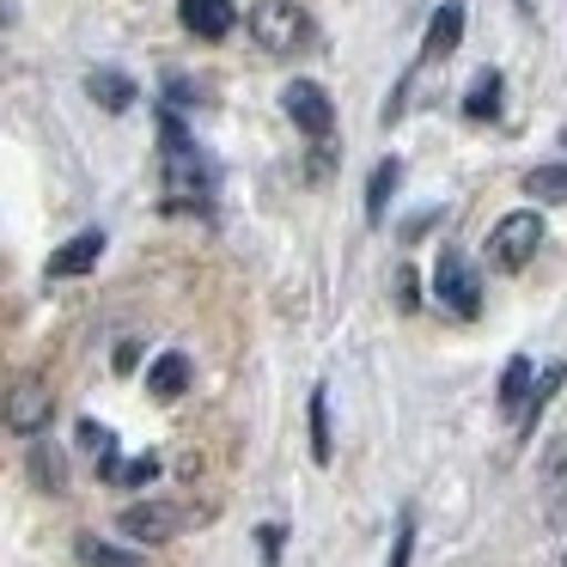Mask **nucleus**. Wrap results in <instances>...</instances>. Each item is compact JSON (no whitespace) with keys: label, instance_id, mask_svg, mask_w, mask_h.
Listing matches in <instances>:
<instances>
[{"label":"nucleus","instance_id":"nucleus-1","mask_svg":"<svg viewBox=\"0 0 567 567\" xmlns=\"http://www.w3.org/2000/svg\"><path fill=\"white\" fill-rule=\"evenodd\" d=\"M159 147H165V177H172L177 202H196L202 208V202L214 196V159L189 141L184 116H172V111L159 116Z\"/></svg>","mask_w":567,"mask_h":567},{"label":"nucleus","instance_id":"nucleus-2","mask_svg":"<svg viewBox=\"0 0 567 567\" xmlns=\"http://www.w3.org/2000/svg\"><path fill=\"white\" fill-rule=\"evenodd\" d=\"M245 25L257 38V50H269V55H299L318 43V25H311V13L299 0H257Z\"/></svg>","mask_w":567,"mask_h":567},{"label":"nucleus","instance_id":"nucleus-3","mask_svg":"<svg viewBox=\"0 0 567 567\" xmlns=\"http://www.w3.org/2000/svg\"><path fill=\"white\" fill-rule=\"evenodd\" d=\"M537 250H543V214L537 208H513V214L494 220V233H488V262L494 269L518 275Z\"/></svg>","mask_w":567,"mask_h":567},{"label":"nucleus","instance_id":"nucleus-4","mask_svg":"<svg viewBox=\"0 0 567 567\" xmlns=\"http://www.w3.org/2000/svg\"><path fill=\"white\" fill-rule=\"evenodd\" d=\"M433 299H440L452 318H476L482 311V281L464 262V250H440V262H433Z\"/></svg>","mask_w":567,"mask_h":567},{"label":"nucleus","instance_id":"nucleus-5","mask_svg":"<svg viewBox=\"0 0 567 567\" xmlns=\"http://www.w3.org/2000/svg\"><path fill=\"white\" fill-rule=\"evenodd\" d=\"M281 111H287V123H293L306 141H323L336 128V99L318 86V80H287V86H281Z\"/></svg>","mask_w":567,"mask_h":567},{"label":"nucleus","instance_id":"nucleus-6","mask_svg":"<svg viewBox=\"0 0 567 567\" xmlns=\"http://www.w3.org/2000/svg\"><path fill=\"white\" fill-rule=\"evenodd\" d=\"M99 257H104V233H99V226H86L80 238H68V245H55V250H50L43 275H50V281H80V275L99 269Z\"/></svg>","mask_w":567,"mask_h":567},{"label":"nucleus","instance_id":"nucleus-7","mask_svg":"<svg viewBox=\"0 0 567 567\" xmlns=\"http://www.w3.org/2000/svg\"><path fill=\"white\" fill-rule=\"evenodd\" d=\"M177 19H184V31H189V38H202V43H220V38H233V31H238V7H233V0H177Z\"/></svg>","mask_w":567,"mask_h":567},{"label":"nucleus","instance_id":"nucleus-8","mask_svg":"<svg viewBox=\"0 0 567 567\" xmlns=\"http://www.w3.org/2000/svg\"><path fill=\"white\" fill-rule=\"evenodd\" d=\"M464 19H470L464 0H440L433 19H427V38H421V62H445V55L464 43Z\"/></svg>","mask_w":567,"mask_h":567},{"label":"nucleus","instance_id":"nucleus-9","mask_svg":"<svg viewBox=\"0 0 567 567\" xmlns=\"http://www.w3.org/2000/svg\"><path fill=\"white\" fill-rule=\"evenodd\" d=\"M43 421H50V391H43V384H25V379H19L13 391H7V427H13V433H31V440H38Z\"/></svg>","mask_w":567,"mask_h":567},{"label":"nucleus","instance_id":"nucleus-10","mask_svg":"<svg viewBox=\"0 0 567 567\" xmlns=\"http://www.w3.org/2000/svg\"><path fill=\"white\" fill-rule=\"evenodd\" d=\"M116 530H123L128 543H147V549H153V543L172 537V513H165V506H153V501H135L123 518H116Z\"/></svg>","mask_w":567,"mask_h":567},{"label":"nucleus","instance_id":"nucleus-11","mask_svg":"<svg viewBox=\"0 0 567 567\" xmlns=\"http://www.w3.org/2000/svg\"><path fill=\"white\" fill-rule=\"evenodd\" d=\"M184 391H189V360L177 354V348H165L147 372V396L153 403H172V396H184Z\"/></svg>","mask_w":567,"mask_h":567},{"label":"nucleus","instance_id":"nucleus-12","mask_svg":"<svg viewBox=\"0 0 567 567\" xmlns=\"http://www.w3.org/2000/svg\"><path fill=\"white\" fill-rule=\"evenodd\" d=\"M86 99L99 104V111L123 116L128 104H135V80H128V74H111V68H99V74H86Z\"/></svg>","mask_w":567,"mask_h":567},{"label":"nucleus","instance_id":"nucleus-13","mask_svg":"<svg viewBox=\"0 0 567 567\" xmlns=\"http://www.w3.org/2000/svg\"><path fill=\"white\" fill-rule=\"evenodd\" d=\"M525 196L543 202V208H567V159L530 165V172H525Z\"/></svg>","mask_w":567,"mask_h":567},{"label":"nucleus","instance_id":"nucleus-14","mask_svg":"<svg viewBox=\"0 0 567 567\" xmlns=\"http://www.w3.org/2000/svg\"><path fill=\"white\" fill-rule=\"evenodd\" d=\"M306 421H311V464H323L330 470V457H336V433H330V391H311V409H306Z\"/></svg>","mask_w":567,"mask_h":567},{"label":"nucleus","instance_id":"nucleus-15","mask_svg":"<svg viewBox=\"0 0 567 567\" xmlns=\"http://www.w3.org/2000/svg\"><path fill=\"white\" fill-rule=\"evenodd\" d=\"M99 476L104 482H116V488H141V482H153V476H159V457H153V452H141V457H128V464H123V457H99Z\"/></svg>","mask_w":567,"mask_h":567},{"label":"nucleus","instance_id":"nucleus-16","mask_svg":"<svg viewBox=\"0 0 567 567\" xmlns=\"http://www.w3.org/2000/svg\"><path fill=\"white\" fill-rule=\"evenodd\" d=\"M464 116L470 123H494V116H501V74H494V68H482L476 86L464 92Z\"/></svg>","mask_w":567,"mask_h":567},{"label":"nucleus","instance_id":"nucleus-17","mask_svg":"<svg viewBox=\"0 0 567 567\" xmlns=\"http://www.w3.org/2000/svg\"><path fill=\"white\" fill-rule=\"evenodd\" d=\"M396 184H403V159H379V165H372V177H367V214H372V220H384Z\"/></svg>","mask_w":567,"mask_h":567},{"label":"nucleus","instance_id":"nucleus-18","mask_svg":"<svg viewBox=\"0 0 567 567\" xmlns=\"http://www.w3.org/2000/svg\"><path fill=\"white\" fill-rule=\"evenodd\" d=\"M25 470H31V482H38L43 494H62V488H68V476H62V452H55V445H43V440H31Z\"/></svg>","mask_w":567,"mask_h":567},{"label":"nucleus","instance_id":"nucleus-19","mask_svg":"<svg viewBox=\"0 0 567 567\" xmlns=\"http://www.w3.org/2000/svg\"><path fill=\"white\" fill-rule=\"evenodd\" d=\"M530 372H537V367H530L525 354H513V360H506V372H501V409H506V415L530 403V391H537V384H530Z\"/></svg>","mask_w":567,"mask_h":567},{"label":"nucleus","instance_id":"nucleus-20","mask_svg":"<svg viewBox=\"0 0 567 567\" xmlns=\"http://www.w3.org/2000/svg\"><path fill=\"white\" fill-rule=\"evenodd\" d=\"M128 543V537H123ZM123 543H104V537H80L74 543V555L86 567H141V555L135 549H123Z\"/></svg>","mask_w":567,"mask_h":567},{"label":"nucleus","instance_id":"nucleus-21","mask_svg":"<svg viewBox=\"0 0 567 567\" xmlns=\"http://www.w3.org/2000/svg\"><path fill=\"white\" fill-rule=\"evenodd\" d=\"M561 379H567V360H555V367H543V379H537V391H530V403H525V421H518V433H530V421L549 409V396L561 391Z\"/></svg>","mask_w":567,"mask_h":567},{"label":"nucleus","instance_id":"nucleus-22","mask_svg":"<svg viewBox=\"0 0 567 567\" xmlns=\"http://www.w3.org/2000/svg\"><path fill=\"white\" fill-rule=\"evenodd\" d=\"M409 555H415V518H396V537H391V555H384V567H409Z\"/></svg>","mask_w":567,"mask_h":567},{"label":"nucleus","instance_id":"nucleus-23","mask_svg":"<svg viewBox=\"0 0 567 567\" xmlns=\"http://www.w3.org/2000/svg\"><path fill=\"white\" fill-rule=\"evenodd\" d=\"M281 543H287V530H281V525H275V530L262 525V530H257V549H262V567H281Z\"/></svg>","mask_w":567,"mask_h":567},{"label":"nucleus","instance_id":"nucleus-24","mask_svg":"<svg viewBox=\"0 0 567 567\" xmlns=\"http://www.w3.org/2000/svg\"><path fill=\"white\" fill-rule=\"evenodd\" d=\"M111 360H116V372H128V367L141 360V348H135V342H116V354H111Z\"/></svg>","mask_w":567,"mask_h":567}]
</instances>
